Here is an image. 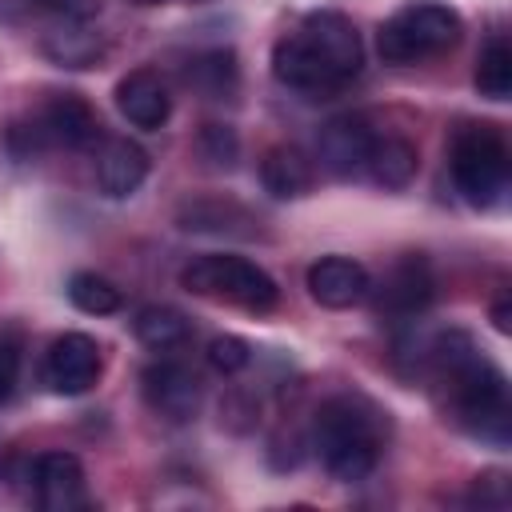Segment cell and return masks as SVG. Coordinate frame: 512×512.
Returning <instances> with one entry per match:
<instances>
[{"label":"cell","mask_w":512,"mask_h":512,"mask_svg":"<svg viewBox=\"0 0 512 512\" xmlns=\"http://www.w3.org/2000/svg\"><path fill=\"white\" fill-rule=\"evenodd\" d=\"M424 356L432 360L436 376L448 384L452 412H456L460 428L472 432L476 440L504 448L508 444V420H512L504 372L476 352L468 332H440L424 348Z\"/></svg>","instance_id":"1"},{"label":"cell","mask_w":512,"mask_h":512,"mask_svg":"<svg viewBox=\"0 0 512 512\" xmlns=\"http://www.w3.org/2000/svg\"><path fill=\"white\" fill-rule=\"evenodd\" d=\"M364 64V44L344 12H312L272 48V76L296 92H324L352 80Z\"/></svg>","instance_id":"2"},{"label":"cell","mask_w":512,"mask_h":512,"mask_svg":"<svg viewBox=\"0 0 512 512\" xmlns=\"http://www.w3.org/2000/svg\"><path fill=\"white\" fill-rule=\"evenodd\" d=\"M380 412L356 396H332L320 404L316 424H312V444L328 468L332 480L340 484H360L376 472L380 460Z\"/></svg>","instance_id":"3"},{"label":"cell","mask_w":512,"mask_h":512,"mask_svg":"<svg viewBox=\"0 0 512 512\" xmlns=\"http://www.w3.org/2000/svg\"><path fill=\"white\" fill-rule=\"evenodd\" d=\"M460 32L464 24L456 8L436 4V0H412L380 24L376 52L384 64H420L428 56L448 52L460 40Z\"/></svg>","instance_id":"4"},{"label":"cell","mask_w":512,"mask_h":512,"mask_svg":"<svg viewBox=\"0 0 512 512\" xmlns=\"http://www.w3.org/2000/svg\"><path fill=\"white\" fill-rule=\"evenodd\" d=\"M452 184L472 208H492L508 192V140L496 124H464L452 136Z\"/></svg>","instance_id":"5"},{"label":"cell","mask_w":512,"mask_h":512,"mask_svg":"<svg viewBox=\"0 0 512 512\" xmlns=\"http://www.w3.org/2000/svg\"><path fill=\"white\" fill-rule=\"evenodd\" d=\"M180 284L208 300H228L244 312H272L280 300L276 280L244 256H196L180 268Z\"/></svg>","instance_id":"6"},{"label":"cell","mask_w":512,"mask_h":512,"mask_svg":"<svg viewBox=\"0 0 512 512\" xmlns=\"http://www.w3.org/2000/svg\"><path fill=\"white\" fill-rule=\"evenodd\" d=\"M372 292H376V316L388 320V324H404V320H416L432 304L436 276H432V268H428L424 256L408 252V256H400L388 268V276Z\"/></svg>","instance_id":"7"},{"label":"cell","mask_w":512,"mask_h":512,"mask_svg":"<svg viewBox=\"0 0 512 512\" xmlns=\"http://www.w3.org/2000/svg\"><path fill=\"white\" fill-rule=\"evenodd\" d=\"M100 376V344L84 332H64L44 352V384L56 396H80Z\"/></svg>","instance_id":"8"},{"label":"cell","mask_w":512,"mask_h":512,"mask_svg":"<svg viewBox=\"0 0 512 512\" xmlns=\"http://www.w3.org/2000/svg\"><path fill=\"white\" fill-rule=\"evenodd\" d=\"M144 384V400L148 408L168 420V424H188L200 412V380L192 368L176 364V360H156L144 368L140 376Z\"/></svg>","instance_id":"9"},{"label":"cell","mask_w":512,"mask_h":512,"mask_svg":"<svg viewBox=\"0 0 512 512\" xmlns=\"http://www.w3.org/2000/svg\"><path fill=\"white\" fill-rule=\"evenodd\" d=\"M308 296L324 308H352L372 296V276L352 256H320L308 268Z\"/></svg>","instance_id":"10"},{"label":"cell","mask_w":512,"mask_h":512,"mask_svg":"<svg viewBox=\"0 0 512 512\" xmlns=\"http://www.w3.org/2000/svg\"><path fill=\"white\" fill-rule=\"evenodd\" d=\"M116 108L132 128H160L172 116V92L156 68H132L116 84Z\"/></svg>","instance_id":"11"},{"label":"cell","mask_w":512,"mask_h":512,"mask_svg":"<svg viewBox=\"0 0 512 512\" xmlns=\"http://www.w3.org/2000/svg\"><path fill=\"white\" fill-rule=\"evenodd\" d=\"M32 484H36V500L44 512H72L84 508L88 492H84V468L72 452H44L32 464Z\"/></svg>","instance_id":"12"},{"label":"cell","mask_w":512,"mask_h":512,"mask_svg":"<svg viewBox=\"0 0 512 512\" xmlns=\"http://www.w3.org/2000/svg\"><path fill=\"white\" fill-rule=\"evenodd\" d=\"M372 140H376V132L368 128L364 116H336V120H328V124L320 128L316 152H320V164H324L328 172H336V176H356V172L364 168V160H368Z\"/></svg>","instance_id":"13"},{"label":"cell","mask_w":512,"mask_h":512,"mask_svg":"<svg viewBox=\"0 0 512 512\" xmlns=\"http://www.w3.org/2000/svg\"><path fill=\"white\" fill-rule=\"evenodd\" d=\"M144 176H148V152L136 140L120 136V140L104 144V152L96 160V184H100L104 196L124 200L144 184Z\"/></svg>","instance_id":"14"},{"label":"cell","mask_w":512,"mask_h":512,"mask_svg":"<svg viewBox=\"0 0 512 512\" xmlns=\"http://www.w3.org/2000/svg\"><path fill=\"white\" fill-rule=\"evenodd\" d=\"M96 128H100L96 112L80 92H56L40 112V132L52 136L56 144H68V148L88 144L96 136Z\"/></svg>","instance_id":"15"},{"label":"cell","mask_w":512,"mask_h":512,"mask_svg":"<svg viewBox=\"0 0 512 512\" xmlns=\"http://www.w3.org/2000/svg\"><path fill=\"white\" fill-rule=\"evenodd\" d=\"M260 180L276 200H296V196H304L312 188L316 168L296 144H276L260 160Z\"/></svg>","instance_id":"16"},{"label":"cell","mask_w":512,"mask_h":512,"mask_svg":"<svg viewBox=\"0 0 512 512\" xmlns=\"http://www.w3.org/2000/svg\"><path fill=\"white\" fill-rule=\"evenodd\" d=\"M420 168V156H416V144L404 140V136H376L372 148H368V160H364V172L380 184V188H408L412 176Z\"/></svg>","instance_id":"17"},{"label":"cell","mask_w":512,"mask_h":512,"mask_svg":"<svg viewBox=\"0 0 512 512\" xmlns=\"http://www.w3.org/2000/svg\"><path fill=\"white\" fill-rule=\"evenodd\" d=\"M184 80L208 96V100H224L236 92V80H240V68H236V52L232 48H212V52H200L188 60L184 68Z\"/></svg>","instance_id":"18"},{"label":"cell","mask_w":512,"mask_h":512,"mask_svg":"<svg viewBox=\"0 0 512 512\" xmlns=\"http://www.w3.org/2000/svg\"><path fill=\"white\" fill-rule=\"evenodd\" d=\"M132 332H136V340H140L144 348H152V352H172V348L188 344L192 324H188L184 312H176V308H168V304H148V308L136 312Z\"/></svg>","instance_id":"19"},{"label":"cell","mask_w":512,"mask_h":512,"mask_svg":"<svg viewBox=\"0 0 512 512\" xmlns=\"http://www.w3.org/2000/svg\"><path fill=\"white\" fill-rule=\"evenodd\" d=\"M44 56L56 60L60 68H92L104 56V44L96 32H88V24H68L60 20L48 36H44Z\"/></svg>","instance_id":"20"},{"label":"cell","mask_w":512,"mask_h":512,"mask_svg":"<svg viewBox=\"0 0 512 512\" xmlns=\"http://www.w3.org/2000/svg\"><path fill=\"white\" fill-rule=\"evenodd\" d=\"M176 220L184 232H232V236H244L236 224H256L252 212L232 200H188Z\"/></svg>","instance_id":"21"},{"label":"cell","mask_w":512,"mask_h":512,"mask_svg":"<svg viewBox=\"0 0 512 512\" xmlns=\"http://www.w3.org/2000/svg\"><path fill=\"white\" fill-rule=\"evenodd\" d=\"M476 92L488 100H508L512 96V48L504 36H492L476 60Z\"/></svg>","instance_id":"22"},{"label":"cell","mask_w":512,"mask_h":512,"mask_svg":"<svg viewBox=\"0 0 512 512\" xmlns=\"http://www.w3.org/2000/svg\"><path fill=\"white\" fill-rule=\"evenodd\" d=\"M68 300L88 316H112V312H120L124 292L100 272H72L68 276Z\"/></svg>","instance_id":"23"},{"label":"cell","mask_w":512,"mask_h":512,"mask_svg":"<svg viewBox=\"0 0 512 512\" xmlns=\"http://www.w3.org/2000/svg\"><path fill=\"white\" fill-rule=\"evenodd\" d=\"M208 364H212L216 372H224V376H236V372H244V368L252 364V348H248V340H240V336H216V340L208 344Z\"/></svg>","instance_id":"24"},{"label":"cell","mask_w":512,"mask_h":512,"mask_svg":"<svg viewBox=\"0 0 512 512\" xmlns=\"http://www.w3.org/2000/svg\"><path fill=\"white\" fill-rule=\"evenodd\" d=\"M200 152L204 160H212L216 168H232L236 164V152H240V140L228 124H204L200 132Z\"/></svg>","instance_id":"25"},{"label":"cell","mask_w":512,"mask_h":512,"mask_svg":"<svg viewBox=\"0 0 512 512\" xmlns=\"http://www.w3.org/2000/svg\"><path fill=\"white\" fill-rule=\"evenodd\" d=\"M468 500L480 504V508H504V504H508V480H504V472H484V476H476Z\"/></svg>","instance_id":"26"},{"label":"cell","mask_w":512,"mask_h":512,"mask_svg":"<svg viewBox=\"0 0 512 512\" xmlns=\"http://www.w3.org/2000/svg\"><path fill=\"white\" fill-rule=\"evenodd\" d=\"M44 12L68 24H92L100 16V0H44Z\"/></svg>","instance_id":"27"},{"label":"cell","mask_w":512,"mask_h":512,"mask_svg":"<svg viewBox=\"0 0 512 512\" xmlns=\"http://www.w3.org/2000/svg\"><path fill=\"white\" fill-rule=\"evenodd\" d=\"M16 372H20V356L12 344L0 340V404L12 396V384H16Z\"/></svg>","instance_id":"28"},{"label":"cell","mask_w":512,"mask_h":512,"mask_svg":"<svg viewBox=\"0 0 512 512\" xmlns=\"http://www.w3.org/2000/svg\"><path fill=\"white\" fill-rule=\"evenodd\" d=\"M492 324H496L500 332H508V328H512V324H508V300H500V304L492 308Z\"/></svg>","instance_id":"29"},{"label":"cell","mask_w":512,"mask_h":512,"mask_svg":"<svg viewBox=\"0 0 512 512\" xmlns=\"http://www.w3.org/2000/svg\"><path fill=\"white\" fill-rule=\"evenodd\" d=\"M0 472H4V444H0Z\"/></svg>","instance_id":"30"},{"label":"cell","mask_w":512,"mask_h":512,"mask_svg":"<svg viewBox=\"0 0 512 512\" xmlns=\"http://www.w3.org/2000/svg\"><path fill=\"white\" fill-rule=\"evenodd\" d=\"M136 4H164V0H136Z\"/></svg>","instance_id":"31"}]
</instances>
